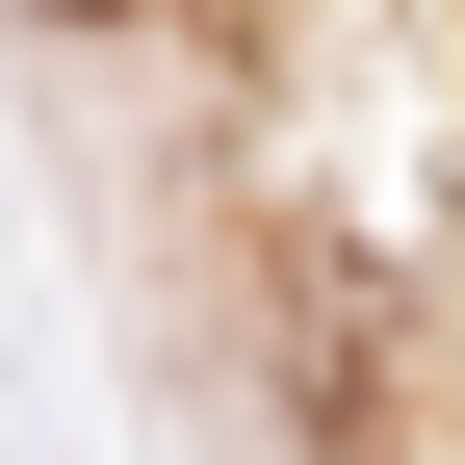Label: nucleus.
Instances as JSON below:
<instances>
[{
	"mask_svg": "<svg viewBox=\"0 0 465 465\" xmlns=\"http://www.w3.org/2000/svg\"><path fill=\"white\" fill-rule=\"evenodd\" d=\"M78 26H104V0H78Z\"/></svg>",
	"mask_w": 465,
	"mask_h": 465,
	"instance_id": "1",
	"label": "nucleus"
}]
</instances>
